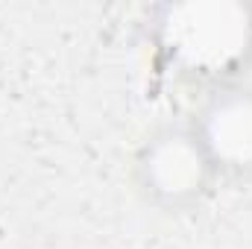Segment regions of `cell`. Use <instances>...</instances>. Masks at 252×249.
Masks as SVG:
<instances>
[{"label": "cell", "mask_w": 252, "mask_h": 249, "mask_svg": "<svg viewBox=\"0 0 252 249\" xmlns=\"http://www.w3.org/2000/svg\"><path fill=\"white\" fill-rule=\"evenodd\" d=\"M147 38L173 76L202 91L247 79L252 67V0L158 3L147 12Z\"/></svg>", "instance_id": "cell-1"}, {"label": "cell", "mask_w": 252, "mask_h": 249, "mask_svg": "<svg viewBox=\"0 0 252 249\" xmlns=\"http://www.w3.org/2000/svg\"><path fill=\"white\" fill-rule=\"evenodd\" d=\"M129 182L147 208L164 217L199 214L223 187L188 118L158 121L138 138Z\"/></svg>", "instance_id": "cell-2"}, {"label": "cell", "mask_w": 252, "mask_h": 249, "mask_svg": "<svg viewBox=\"0 0 252 249\" xmlns=\"http://www.w3.org/2000/svg\"><path fill=\"white\" fill-rule=\"evenodd\" d=\"M190 126L223 185H252V82L238 79L202 91Z\"/></svg>", "instance_id": "cell-3"}]
</instances>
